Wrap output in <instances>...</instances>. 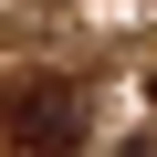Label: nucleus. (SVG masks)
I'll return each instance as SVG.
<instances>
[{"label":"nucleus","mask_w":157,"mask_h":157,"mask_svg":"<svg viewBox=\"0 0 157 157\" xmlns=\"http://www.w3.org/2000/svg\"><path fill=\"white\" fill-rule=\"evenodd\" d=\"M147 105H157V84H147Z\"/></svg>","instance_id":"2"},{"label":"nucleus","mask_w":157,"mask_h":157,"mask_svg":"<svg viewBox=\"0 0 157 157\" xmlns=\"http://www.w3.org/2000/svg\"><path fill=\"white\" fill-rule=\"evenodd\" d=\"M0 147L73 157L84 147V84H73V73H11V84H0Z\"/></svg>","instance_id":"1"}]
</instances>
